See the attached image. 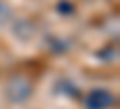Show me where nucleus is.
Returning <instances> with one entry per match:
<instances>
[{"label": "nucleus", "instance_id": "obj_1", "mask_svg": "<svg viewBox=\"0 0 120 109\" xmlns=\"http://www.w3.org/2000/svg\"><path fill=\"white\" fill-rule=\"evenodd\" d=\"M90 98H92L90 100V107L92 109H101V107H105V105L111 103V96H109V94H105V92H96V94H92Z\"/></svg>", "mask_w": 120, "mask_h": 109}]
</instances>
